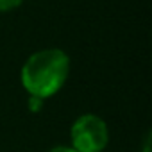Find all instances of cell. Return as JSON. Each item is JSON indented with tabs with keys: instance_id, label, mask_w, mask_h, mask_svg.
Listing matches in <instances>:
<instances>
[{
	"instance_id": "obj_4",
	"label": "cell",
	"mask_w": 152,
	"mask_h": 152,
	"mask_svg": "<svg viewBox=\"0 0 152 152\" xmlns=\"http://www.w3.org/2000/svg\"><path fill=\"white\" fill-rule=\"evenodd\" d=\"M41 107H43V99L29 95V109H31L32 113H38V111H39Z\"/></svg>"
},
{
	"instance_id": "obj_5",
	"label": "cell",
	"mask_w": 152,
	"mask_h": 152,
	"mask_svg": "<svg viewBox=\"0 0 152 152\" xmlns=\"http://www.w3.org/2000/svg\"><path fill=\"white\" fill-rule=\"evenodd\" d=\"M48 152H77L75 148H72V147H63V145H59V147H54V148H50Z\"/></svg>"
},
{
	"instance_id": "obj_1",
	"label": "cell",
	"mask_w": 152,
	"mask_h": 152,
	"mask_svg": "<svg viewBox=\"0 0 152 152\" xmlns=\"http://www.w3.org/2000/svg\"><path fill=\"white\" fill-rule=\"evenodd\" d=\"M70 72V57L61 48H45L34 52L22 66V86L29 95L48 99L56 95L66 83Z\"/></svg>"
},
{
	"instance_id": "obj_2",
	"label": "cell",
	"mask_w": 152,
	"mask_h": 152,
	"mask_svg": "<svg viewBox=\"0 0 152 152\" xmlns=\"http://www.w3.org/2000/svg\"><path fill=\"white\" fill-rule=\"evenodd\" d=\"M70 138L77 152H102L109 143V129L100 116L88 113L73 122Z\"/></svg>"
},
{
	"instance_id": "obj_3",
	"label": "cell",
	"mask_w": 152,
	"mask_h": 152,
	"mask_svg": "<svg viewBox=\"0 0 152 152\" xmlns=\"http://www.w3.org/2000/svg\"><path fill=\"white\" fill-rule=\"evenodd\" d=\"M23 4V0H0V13H7Z\"/></svg>"
}]
</instances>
